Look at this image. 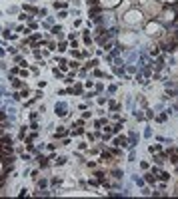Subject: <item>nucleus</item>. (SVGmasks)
Segmentation results:
<instances>
[{"label":"nucleus","mask_w":178,"mask_h":199,"mask_svg":"<svg viewBox=\"0 0 178 199\" xmlns=\"http://www.w3.org/2000/svg\"><path fill=\"white\" fill-rule=\"evenodd\" d=\"M120 129H122V123H114L112 125V133H118Z\"/></svg>","instance_id":"33"},{"label":"nucleus","mask_w":178,"mask_h":199,"mask_svg":"<svg viewBox=\"0 0 178 199\" xmlns=\"http://www.w3.org/2000/svg\"><path fill=\"white\" fill-rule=\"evenodd\" d=\"M158 54H160L158 46H152V48H150V56H158Z\"/></svg>","instance_id":"31"},{"label":"nucleus","mask_w":178,"mask_h":199,"mask_svg":"<svg viewBox=\"0 0 178 199\" xmlns=\"http://www.w3.org/2000/svg\"><path fill=\"white\" fill-rule=\"evenodd\" d=\"M112 177L114 179H122V171L120 169H112Z\"/></svg>","instance_id":"28"},{"label":"nucleus","mask_w":178,"mask_h":199,"mask_svg":"<svg viewBox=\"0 0 178 199\" xmlns=\"http://www.w3.org/2000/svg\"><path fill=\"white\" fill-rule=\"evenodd\" d=\"M68 135V129L64 127V125H60L56 131H54V139H62V137H66Z\"/></svg>","instance_id":"7"},{"label":"nucleus","mask_w":178,"mask_h":199,"mask_svg":"<svg viewBox=\"0 0 178 199\" xmlns=\"http://www.w3.org/2000/svg\"><path fill=\"white\" fill-rule=\"evenodd\" d=\"M144 181L152 185V183H156V175H154L152 171H148V173H144Z\"/></svg>","instance_id":"11"},{"label":"nucleus","mask_w":178,"mask_h":199,"mask_svg":"<svg viewBox=\"0 0 178 199\" xmlns=\"http://www.w3.org/2000/svg\"><path fill=\"white\" fill-rule=\"evenodd\" d=\"M114 145L126 149V147H128V137H124V135H116V137H114Z\"/></svg>","instance_id":"4"},{"label":"nucleus","mask_w":178,"mask_h":199,"mask_svg":"<svg viewBox=\"0 0 178 199\" xmlns=\"http://www.w3.org/2000/svg\"><path fill=\"white\" fill-rule=\"evenodd\" d=\"M58 18L62 20V18H68V12L66 10H60V14H58Z\"/></svg>","instance_id":"43"},{"label":"nucleus","mask_w":178,"mask_h":199,"mask_svg":"<svg viewBox=\"0 0 178 199\" xmlns=\"http://www.w3.org/2000/svg\"><path fill=\"white\" fill-rule=\"evenodd\" d=\"M36 159H38V165L40 167H48V163H50V159L46 157V155H40V153H36Z\"/></svg>","instance_id":"8"},{"label":"nucleus","mask_w":178,"mask_h":199,"mask_svg":"<svg viewBox=\"0 0 178 199\" xmlns=\"http://www.w3.org/2000/svg\"><path fill=\"white\" fill-rule=\"evenodd\" d=\"M70 48H72V50H78V42H76V40H72V44H70Z\"/></svg>","instance_id":"49"},{"label":"nucleus","mask_w":178,"mask_h":199,"mask_svg":"<svg viewBox=\"0 0 178 199\" xmlns=\"http://www.w3.org/2000/svg\"><path fill=\"white\" fill-rule=\"evenodd\" d=\"M18 20H26L28 22V20H32V16H28L26 12H22V14H18Z\"/></svg>","instance_id":"29"},{"label":"nucleus","mask_w":178,"mask_h":199,"mask_svg":"<svg viewBox=\"0 0 178 199\" xmlns=\"http://www.w3.org/2000/svg\"><path fill=\"white\" fill-rule=\"evenodd\" d=\"M18 76H20V78H28V70H26V68H20Z\"/></svg>","instance_id":"32"},{"label":"nucleus","mask_w":178,"mask_h":199,"mask_svg":"<svg viewBox=\"0 0 178 199\" xmlns=\"http://www.w3.org/2000/svg\"><path fill=\"white\" fill-rule=\"evenodd\" d=\"M110 110H120V104H116V102H110Z\"/></svg>","instance_id":"44"},{"label":"nucleus","mask_w":178,"mask_h":199,"mask_svg":"<svg viewBox=\"0 0 178 199\" xmlns=\"http://www.w3.org/2000/svg\"><path fill=\"white\" fill-rule=\"evenodd\" d=\"M38 68H40V66H30V72H32V74H38Z\"/></svg>","instance_id":"50"},{"label":"nucleus","mask_w":178,"mask_h":199,"mask_svg":"<svg viewBox=\"0 0 178 199\" xmlns=\"http://www.w3.org/2000/svg\"><path fill=\"white\" fill-rule=\"evenodd\" d=\"M0 16H2V12H0Z\"/></svg>","instance_id":"60"},{"label":"nucleus","mask_w":178,"mask_h":199,"mask_svg":"<svg viewBox=\"0 0 178 199\" xmlns=\"http://www.w3.org/2000/svg\"><path fill=\"white\" fill-rule=\"evenodd\" d=\"M78 149H80V151L88 149V143H86V141H80V143H78Z\"/></svg>","instance_id":"38"},{"label":"nucleus","mask_w":178,"mask_h":199,"mask_svg":"<svg viewBox=\"0 0 178 199\" xmlns=\"http://www.w3.org/2000/svg\"><path fill=\"white\" fill-rule=\"evenodd\" d=\"M2 36H4L6 40H16V36H14V34H10V28H6V30L2 32Z\"/></svg>","instance_id":"21"},{"label":"nucleus","mask_w":178,"mask_h":199,"mask_svg":"<svg viewBox=\"0 0 178 199\" xmlns=\"http://www.w3.org/2000/svg\"><path fill=\"white\" fill-rule=\"evenodd\" d=\"M16 12H18V8H16V6H12V8H8V14H16Z\"/></svg>","instance_id":"48"},{"label":"nucleus","mask_w":178,"mask_h":199,"mask_svg":"<svg viewBox=\"0 0 178 199\" xmlns=\"http://www.w3.org/2000/svg\"><path fill=\"white\" fill-rule=\"evenodd\" d=\"M104 175H106V173H104L102 169H98V171H94V177L98 179V183H102V181H104Z\"/></svg>","instance_id":"17"},{"label":"nucleus","mask_w":178,"mask_h":199,"mask_svg":"<svg viewBox=\"0 0 178 199\" xmlns=\"http://www.w3.org/2000/svg\"><path fill=\"white\" fill-rule=\"evenodd\" d=\"M166 119H168V112H164V114H158V116H156V121H160V123H162V121H166Z\"/></svg>","instance_id":"23"},{"label":"nucleus","mask_w":178,"mask_h":199,"mask_svg":"<svg viewBox=\"0 0 178 199\" xmlns=\"http://www.w3.org/2000/svg\"><path fill=\"white\" fill-rule=\"evenodd\" d=\"M138 6H140L144 18H148V20L158 18V14L162 12V6H160L156 0H138Z\"/></svg>","instance_id":"1"},{"label":"nucleus","mask_w":178,"mask_h":199,"mask_svg":"<svg viewBox=\"0 0 178 199\" xmlns=\"http://www.w3.org/2000/svg\"><path fill=\"white\" fill-rule=\"evenodd\" d=\"M74 76H76V70H74V72H70V74L64 78V82H66V84H74Z\"/></svg>","instance_id":"22"},{"label":"nucleus","mask_w":178,"mask_h":199,"mask_svg":"<svg viewBox=\"0 0 178 199\" xmlns=\"http://www.w3.org/2000/svg\"><path fill=\"white\" fill-rule=\"evenodd\" d=\"M22 10H24V12H28V14H38V12H40V10H38L36 6H32V4H24V6H22Z\"/></svg>","instance_id":"9"},{"label":"nucleus","mask_w":178,"mask_h":199,"mask_svg":"<svg viewBox=\"0 0 178 199\" xmlns=\"http://www.w3.org/2000/svg\"><path fill=\"white\" fill-rule=\"evenodd\" d=\"M152 161H154V163H158V165H162V163L166 161V153H156Z\"/></svg>","instance_id":"12"},{"label":"nucleus","mask_w":178,"mask_h":199,"mask_svg":"<svg viewBox=\"0 0 178 199\" xmlns=\"http://www.w3.org/2000/svg\"><path fill=\"white\" fill-rule=\"evenodd\" d=\"M18 92H20V98H28V96H30V90H28V88H22V90H18Z\"/></svg>","instance_id":"26"},{"label":"nucleus","mask_w":178,"mask_h":199,"mask_svg":"<svg viewBox=\"0 0 178 199\" xmlns=\"http://www.w3.org/2000/svg\"><path fill=\"white\" fill-rule=\"evenodd\" d=\"M148 151H150V153H158V151H160V145H158V143H154V145H150V147H148Z\"/></svg>","instance_id":"27"},{"label":"nucleus","mask_w":178,"mask_h":199,"mask_svg":"<svg viewBox=\"0 0 178 199\" xmlns=\"http://www.w3.org/2000/svg\"><path fill=\"white\" fill-rule=\"evenodd\" d=\"M94 76H96V78H106V74L100 72V70H94Z\"/></svg>","instance_id":"40"},{"label":"nucleus","mask_w":178,"mask_h":199,"mask_svg":"<svg viewBox=\"0 0 178 199\" xmlns=\"http://www.w3.org/2000/svg\"><path fill=\"white\" fill-rule=\"evenodd\" d=\"M26 133H28V127H26V125H22V127H20V131H18V139H24V137H26Z\"/></svg>","instance_id":"19"},{"label":"nucleus","mask_w":178,"mask_h":199,"mask_svg":"<svg viewBox=\"0 0 178 199\" xmlns=\"http://www.w3.org/2000/svg\"><path fill=\"white\" fill-rule=\"evenodd\" d=\"M10 86H12L14 90H22V88H26V84L22 82V78H16V76L10 78Z\"/></svg>","instance_id":"6"},{"label":"nucleus","mask_w":178,"mask_h":199,"mask_svg":"<svg viewBox=\"0 0 178 199\" xmlns=\"http://www.w3.org/2000/svg\"><path fill=\"white\" fill-rule=\"evenodd\" d=\"M20 72V66H14V68H10V76H16Z\"/></svg>","instance_id":"37"},{"label":"nucleus","mask_w":178,"mask_h":199,"mask_svg":"<svg viewBox=\"0 0 178 199\" xmlns=\"http://www.w3.org/2000/svg\"><path fill=\"white\" fill-rule=\"evenodd\" d=\"M12 100H14V102H20V100H22V98H20V92H14V94H12Z\"/></svg>","instance_id":"41"},{"label":"nucleus","mask_w":178,"mask_h":199,"mask_svg":"<svg viewBox=\"0 0 178 199\" xmlns=\"http://www.w3.org/2000/svg\"><path fill=\"white\" fill-rule=\"evenodd\" d=\"M54 110H56V116H60V118H64V116L68 114V106H66L64 102L56 104V108H54Z\"/></svg>","instance_id":"5"},{"label":"nucleus","mask_w":178,"mask_h":199,"mask_svg":"<svg viewBox=\"0 0 178 199\" xmlns=\"http://www.w3.org/2000/svg\"><path fill=\"white\" fill-rule=\"evenodd\" d=\"M60 181H62L60 177H52V179H50V185H52V187H56V185H60Z\"/></svg>","instance_id":"30"},{"label":"nucleus","mask_w":178,"mask_h":199,"mask_svg":"<svg viewBox=\"0 0 178 199\" xmlns=\"http://www.w3.org/2000/svg\"><path fill=\"white\" fill-rule=\"evenodd\" d=\"M98 64H100V60H98V58H92V60H88V62H86V70H90V68H96Z\"/></svg>","instance_id":"14"},{"label":"nucleus","mask_w":178,"mask_h":199,"mask_svg":"<svg viewBox=\"0 0 178 199\" xmlns=\"http://www.w3.org/2000/svg\"><path fill=\"white\" fill-rule=\"evenodd\" d=\"M2 56H4V52H2V48H0V58H2Z\"/></svg>","instance_id":"59"},{"label":"nucleus","mask_w":178,"mask_h":199,"mask_svg":"<svg viewBox=\"0 0 178 199\" xmlns=\"http://www.w3.org/2000/svg\"><path fill=\"white\" fill-rule=\"evenodd\" d=\"M134 183H136V185H144V179H142V177H138V175H136V177H134Z\"/></svg>","instance_id":"42"},{"label":"nucleus","mask_w":178,"mask_h":199,"mask_svg":"<svg viewBox=\"0 0 178 199\" xmlns=\"http://www.w3.org/2000/svg\"><path fill=\"white\" fill-rule=\"evenodd\" d=\"M56 50H58V52H64V50H66V42H60V44H58V48H56Z\"/></svg>","instance_id":"39"},{"label":"nucleus","mask_w":178,"mask_h":199,"mask_svg":"<svg viewBox=\"0 0 178 199\" xmlns=\"http://www.w3.org/2000/svg\"><path fill=\"white\" fill-rule=\"evenodd\" d=\"M14 62L20 64V62H22V56H20V54H14Z\"/></svg>","instance_id":"45"},{"label":"nucleus","mask_w":178,"mask_h":199,"mask_svg":"<svg viewBox=\"0 0 178 199\" xmlns=\"http://www.w3.org/2000/svg\"><path fill=\"white\" fill-rule=\"evenodd\" d=\"M84 86H86V88H92V86H94V82H92V80H86V84H84Z\"/></svg>","instance_id":"56"},{"label":"nucleus","mask_w":178,"mask_h":199,"mask_svg":"<svg viewBox=\"0 0 178 199\" xmlns=\"http://www.w3.org/2000/svg\"><path fill=\"white\" fill-rule=\"evenodd\" d=\"M34 58H36V60H42V52H40L38 48H34Z\"/></svg>","instance_id":"36"},{"label":"nucleus","mask_w":178,"mask_h":199,"mask_svg":"<svg viewBox=\"0 0 178 199\" xmlns=\"http://www.w3.org/2000/svg\"><path fill=\"white\" fill-rule=\"evenodd\" d=\"M28 28H30V30H36V28H38V24H36L34 20H28Z\"/></svg>","instance_id":"35"},{"label":"nucleus","mask_w":178,"mask_h":199,"mask_svg":"<svg viewBox=\"0 0 178 199\" xmlns=\"http://www.w3.org/2000/svg\"><path fill=\"white\" fill-rule=\"evenodd\" d=\"M48 50H50V52H52V50H56V44H54V42H50V44H48Z\"/></svg>","instance_id":"53"},{"label":"nucleus","mask_w":178,"mask_h":199,"mask_svg":"<svg viewBox=\"0 0 178 199\" xmlns=\"http://www.w3.org/2000/svg\"><path fill=\"white\" fill-rule=\"evenodd\" d=\"M46 185H48V181H46V179H38V189H44Z\"/></svg>","instance_id":"34"},{"label":"nucleus","mask_w":178,"mask_h":199,"mask_svg":"<svg viewBox=\"0 0 178 199\" xmlns=\"http://www.w3.org/2000/svg\"><path fill=\"white\" fill-rule=\"evenodd\" d=\"M82 40H84V44H90V42H92V36H90L88 30H84V32H82Z\"/></svg>","instance_id":"20"},{"label":"nucleus","mask_w":178,"mask_h":199,"mask_svg":"<svg viewBox=\"0 0 178 199\" xmlns=\"http://www.w3.org/2000/svg\"><path fill=\"white\" fill-rule=\"evenodd\" d=\"M98 104H100V106H104V104H106V98H104V96H100V98H98Z\"/></svg>","instance_id":"51"},{"label":"nucleus","mask_w":178,"mask_h":199,"mask_svg":"<svg viewBox=\"0 0 178 199\" xmlns=\"http://www.w3.org/2000/svg\"><path fill=\"white\" fill-rule=\"evenodd\" d=\"M146 34H148V36H154V38L158 40L164 34V32H162V24H160L158 20H156V22L148 20V22H146Z\"/></svg>","instance_id":"3"},{"label":"nucleus","mask_w":178,"mask_h":199,"mask_svg":"<svg viewBox=\"0 0 178 199\" xmlns=\"http://www.w3.org/2000/svg\"><path fill=\"white\" fill-rule=\"evenodd\" d=\"M22 159H24V161L28 163V161H30V159H32V157H30V153H22Z\"/></svg>","instance_id":"47"},{"label":"nucleus","mask_w":178,"mask_h":199,"mask_svg":"<svg viewBox=\"0 0 178 199\" xmlns=\"http://www.w3.org/2000/svg\"><path fill=\"white\" fill-rule=\"evenodd\" d=\"M94 96H96V92H88V94H86L84 98H86V100H90V98H94Z\"/></svg>","instance_id":"52"},{"label":"nucleus","mask_w":178,"mask_h":199,"mask_svg":"<svg viewBox=\"0 0 178 199\" xmlns=\"http://www.w3.org/2000/svg\"><path fill=\"white\" fill-rule=\"evenodd\" d=\"M66 159H68V157H64V155H58V159H54V163H56V165H64V163H66Z\"/></svg>","instance_id":"25"},{"label":"nucleus","mask_w":178,"mask_h":199,"mask_svg":"<svg viewBox=\"0 0 178 199\" xmlns=\"http://www.w3.org/2000/svg\"><path fill=\"white\" fill-rule=\"evenodd\" d=\"M52 34L56 36V38H62L64 34H62V26H52Z\"/></svg>","instance_id":"15"},{"label":"nucleus","mask_w":178,"mask_h":199,"mask_svg":"<svg viewBox=\"0 0 178 199\" xmlns=\"http://www.w3.org/2000/svg\"><path fill=\"white\" fill-rule=\"evenodd\" d=\"M144 135H146V137H150V135H152V129H150V127H146V131H144Z\"/></svg>","instance_id":"54"},{"label":"nucleus","mask_w":178,"mask_h":199,"mask_svg":"<svg viewBox=\"0 0 178 199\" xmlns=\"http://www.w3.org/2000/svg\"><path fill=\"white\" fill-rule=\"evenodd\" d=\"M52 74H54L58 80H64V78H66V76H64V72H62L60 68H54V70H52Z\"/></svg>","instance_id":"18"},{"label":"nucleus","mask_w":178,"mask_h":199,"mask_svg":"<svg viewBox=\"0 0 178 199\" xmlns=\"http://www.w3.org/2000/svg\"><path fill=\"white\" fill-rule=\"evenodd\" d=\"M156 179H160V181H168L170 175H168L166 171H158V173H156Z\"/></svg>","instance_id":"16"},{"label":"nucleus","mask_w":178,"mask_h":199,"mask_svg":"<svg viewBox=\"0 0 178 199\" xmlns=\"http://www.w3.org/2000/svg\"><path fill=\"white\" fill-rule=\"evenodd\" d=\"M0 70H6V62H2V60H0Z\"/></svg>","instance_id":"58"},{"label":"nucleus","mask_w":178,"mask_h":199,"mask_svg":"<svg viewBox=\"0 0 178 199\" xmlns=\"http://www.w3.org/2000/svg\"><path fill=\"white\" fill-rule=\"evenodd\" d=\"M164 64H166V58L164 56H158V60H156V72H162V68H164Z\"/></svg>","instance_id":"10"},{"label":"nucleus","mask_w":178,"mask_h":199,"mask_svg":"<svg viewBox=\"0 0 178 199\" xmlns=\"http://www.w3.org/2000/svg\"><path fill=\"white\" fill-rule=\"evenodd\" d=\"M134 118H136V119H144V114H140V112H134Z\"/></svg>","instance_id":"46"},{"label":"nucleus","mask_w":178,"mask_h":199,"mask_svg":"<svg viewBox=\"0 0 178 199\" xmlns=\"http://www.w3.org/2000/svg\"><path fill=\"white\" fill-rule=\"evenodd\" d=\"M90 118V112H82V119H88Z\"/></svg>","instance_id":"57"},{"label":"nucleus","mask_w":178,"mask_h":199,"mask_svg":"<svg viewBox=\"0 0 178 199\" xmlns=\"http://www.w3.org/2000/svg\"><path fill=\"white\" fill-rule=\"evenodd\" d=\"M144 20V14H142V10H138V8H132V10H128L126 14H124V24H128V26H134L136 22L140 24Z\"/></svg>","instance_id":"2"},{"label":"nucleus","mask_w":178,"mask_h":199,"mask_svg":"<svg viewBox=\"0 0 178 199\" xmlns=\"http://www.w3.org/2000/svg\"><path fill=\"white\" fill-rule=\"evenodd\" d=\"M78 66H80L78 60H70V62H68V68H72V70H78Z\"/></svg>","instance_id":"24"},{"label":"nucleus","mask_w":178,"mask_h":199,"mask_svg":"<svg viewBox=\"0 0 178 199\" xmlns=\"http://www.w3.org/2000/svg\"><path fill=\"white\" fill-rule=\"evenodd\" d=\"M136 141H138V135H136V133H130V137H128V147H130V149H134V145H136Z\"/></svg>","instance_id":"13"},{"label":"nucleus","mask_w":178,"mask_h":199,"mask_svg":"<svg viewBox=\"0 0 178 199\" xmlns=\"http://www.w3.org/2000/svg\"><path fill=\"white\" fill-rule=\"evenodd\" d=\"M30 175H32V179H38V169H34V171H32Z\"/></svg>","instance_id":"55"}]
</instances>
